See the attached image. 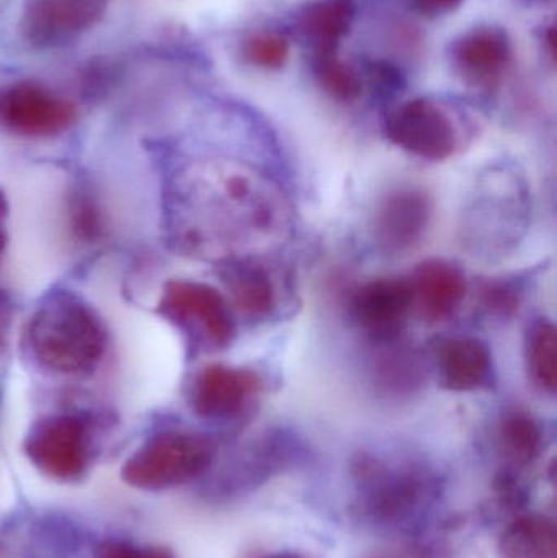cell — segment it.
<instances>
[{"instance_id": "1", "label": "cell", "mask_w": 557, "mask_h": 558, "mask_svg": "<svg viewBox=\"0 0 557 558\" xmlns=\"http://www.w3.org/2000/svg\"><path fill=\"white\" fill-rule=\"evenodd\" d=\"M352 510L366 526L409 533L422 526L441 495L438 472L408 456L360 452L352 461Z\"/></svg>"}, {"instance_id": "2", "label": "cell", "mask_w": 557, "mask_h": 558, "mask_svg": "<svg viewBox=\"0 0 557 558\" xmlns=\"http://www.w3.org/2000/svg\"><path fill=\"white\" fill-rule=\"evenodd\" d=\"M28 347L43 369L59 376H88L107 350V330L97 312L72 291L46 295L28 325Z\"/></svg>"}, {"instance_id": "3", "label": "cell", "mask_w": 557, "mask_h": 558, "mask_svg": "<svg viewBox=\"0 0 557 558\" xmlns=\"http://www.w3.org/2000/svg\"><path fill=\"white\" fill-rule=\"evenodd\" d=\"M215 448L205 436L189 432H162L147 439L123 468V481L140 490H167L205 474Z\"/></svg>"}, {"instance_id": "4", "label": "cell", "mask_w": 557, "mask_h": 558, "mask_svg": "<svg viewBox=\"0 0 557 558\" xmlns=\"http://www.w3.org/2000/svg\"><path fill=\"white\" fill-rule=\"evenodd\" d=\"M159 314L213 350L228 347L235 335L228 302L205 282L190 279L167 282L160 295Z\"/></svg>"}, {"instance_id": "5", "label": "cell", "mask_w": 557, "mask_h": 558, "mask_svg": "<svg viewBox=\"0 0 557 558\" xmlns=\"http://www.w3.org/2000/svg\"><path fill=\"white\" fill-rule=\"evenodd\" d=\"M385 133L399 149L432 162L450 159L461 144L451 114L428 98L399 105L386 120Z\"/></svg>"}, {"instance_id": "6", "label": "cell", "mask_w": 557, "mask_h": 558, "mask_svg": "<svg viewBox=\"0 0 557 558\" xmlns=\"http://www.w3.org/2000/svg\"><path fill=\"white\" fill-rule=\"evenodd\" d=\"M29 461L55 481L71 482L82 477L90 459V435L77 415L45 416L29 429L25 439Z\"/></svg>"}, {"instance_id": "7", "label": "cell", "mask_w": 557, "mask_h": 558, "mask_svg": "<svg viewBox=\"0 0 557 558\" xmlns=\"http://www.w3.org/2000/svg\"><path fill=\"white\" fill-rule=\"evenodd\" d=\"M75 120L74 104L38 82H16L0 92V126L16 136L56 137Z\"/></svg>"}, {"instance_id": "8", "label": "cell", "mask_w": 557, "mask_h": 558, "mask_svg": "<svg viewBox=\"0 0 557 558\" xmlns=\"http://www.w3.org/2000/svg\"><path fill=\"white\" fill-rule=\"evenodd\" d=\"M108 0H25L20 35L35 49H56L81 38L107 12Z\"/></svg>"}, {"instance_id": "9", "label": "cell", "mask_w": 557, "mask_h": 558, "mask_svg": "<svg viewBox=\"0 0 557 558\" xmlns=\"http://www.w3.org/2000/svg\"><path fill=\"white\" fill-rule=\"evenodd\" d=\"M261 390V377L252 371L211 364L199 371L193 380L190 402L196 415L203 418H234Z\"/></svg>"}, {"instance_id": "10", "label": "cell", "mask_w": 557, "mask_h": 558, "mask_svg": "<svg viewBox=\"0 0 557 558\" xmlns=\"http://www.w3.org/2000/svg\"><path fill=\"white\" fill-rule=\"evenodd\" d=\"M450 61L467 84L496 88L512 61L509 35L496 25L470 29L451 45Z\"/></svg>"}, {"instance_id": "11", "label": "cell", "mask_w": 557, "mask_h": 558, "mask_svg": "<svg viewBox=\"0 0 557 558\" xmlns=\"http://www.w3.org/2000/svg\"><path fill=\"white\" fill-rule=\"evenodd\" d=\"M431 219L432 202L424 190H395L376 209V241L392 254L412 251L424 241Z\"/></svg>"}, {"instance_id": "12", "label": "cell", "mask_w": 557, "mask_h": 558, "mask_svg": "<svg viewBox=\"0 0 557 558\" xmlns=\"http://www.w3.org/2000/svg\"><path fill=\"white\" fill-rule=\"evenodd\" d=\"M412 307L414 294L409 279H373L353 295L356 322L379 341H391L398 337Z\"/></svg>"}, {"instance_id": "13", "label": "cell", "mask_w": 557, "mask_h": 558, "mask_svg": "<svg viewBox=\"0 0 557 558\" xmlns=\"http://www.w3.org/2000/svg\"><path fill=\"white\" fill-rule=\"evenodd\" d=\"M434 357L441 386L453 392H473L493 377V354L480 338H441Z\"/></svg>"}, {"instance_id": "14", "label": "cell", "mask_w": 557, "mask_h": 558, "mask_svg": "<svg viewBox=\"0 0 557 558\" xmlns=\"http://www.w3.org/2000/svg\"><path fill=\"white\" fill-rule=\"evenodd\" d=\"M409 282L414 294V304L432 322L450 318L467 298V277L460 267L450 262H425L419 265Z\"/></svg>"}, {"instance_id": "15", "label": "cell", "mask_w": 557, "mask_h": 558, "mask_svg": "<svg viewBox=\"0 0 557 558\" xmlns=\"http://www.w3.org/2000/svg\"><path fill=\"white\" fill-rule=\"evenodd\" d=\"M356 16L355 0H316L301 10L296 32L304 45L319 56L337 54Z\"/></svg>"}, {"instance_id": "16", "label": "cell", "mask_w": 557, "mask_h": 558, "mask_svg": "<svg viewBox=\"0 0 557 558\" xmlns=\"http://www.w3.org/2000/svg\"><path fill=\"white\" fill-rule=\"evenodd\" d=\"M499 558H557L555 521L545 514H522L500 534Z\"/></svg>"}, {"instance_id": "17", "label": "cell", "mask_w": 557, "mask_h": 558, "mask_svg": "<svg viewBox=\"0 0 557 558\" xmlns=\"http://www.w3.org/2000/svg\"><path fill=\"white\" fill-rule=\"evenodd\" d=\"M298 454L300 451L288 438L270 436V438L261 439L257 445L252 446L251 454L239 464L234 482L238 487L235 490L252 492L262 484H267V481L294 464Z\"/></svg>"}, {"instance_id": "18", "label": "cell", "mask_w": 557, "mask_h": 558, "mask_svg": "<svg viewBox=\"0 0 557 558\" xmlns=\"http://www.w3.org/2000/svg\"><path fill=\"white\" fill-rule=\"evenodd\" d=\"M525 363L530 380L543 392L557 389V331L548 318L530 324L525 337Z\"/></svg>"}, {"instance_id": "19", "label": "cell", "mask_w": 557, "mask_h": 558, "mask_svg": "<svg viewBox=\"0 0 557 558\" xmlns=\"http://www.w3.org/2000/svg\"><path fill=\"white\" fill-rule=\"evenodd\" d=\"M229 291L245 317L265 318L277 304V292L267 271L255 265H239L228 275Z\"/></svg>"}, {"instance_id": "20", "label": "cell", "mask_w": 557, "mask_h": 558, "mask_svg": "<svg viewBox=\"0 0 557 558\" xmlns=\"http://www.w3.org/2000/svg\"><path fill=\"white\" fill-rule=\"evenodd\" d=\"M499 442L510 464L525 468L535 462L542 452V426L523 410H510L500 418Z\"/></svg>"}, {"instance_id": "21", "label": "cell", "mask_w": 557, "mask_h": 558, "mask_svg": "<svg viewBox=\"0 0 557 558\" xmlns=\"http://www.w3.org/2000/svg\"><path fill=\"white\" fill-rule=\"evenodd\" d=\"M314 75L320 88L334 100L350 104L362 95V75L337 54L314 58Z\"/></svg>"}, {"instance_id": "22", "label": "cell", "mask_w": 557, "mask_h": 558, "mask_svg": "<svg viewBox=\"0 0 557 558\" xmlns=\"http://www.w3.org/2000/svg\"><path fill=\"white\" fill-rule=\"evenodd\" d=\"M241 52L247 64L265 71H278L290 58V43L281 33L262 29L242 41Z\"/></svg>"}, {"instance_id": "23", "label": "cell", "mask_w": 557, "mask_h": 558, "mask_svg": "<svg viewBox=\"0 0 557 558\" xmlns=\"http://www.w3.org/2000/svg\"><path fill=\"white\" fill-rule=\"evenodd\" d=\"M481 304L491 314L510 317L520 308L522 292L512 282L491 281L481 288Z\"/></svg>"}, {"instance_id": "24", "label": "cell", "mask_w": 557, "mask_h": 558, "mask_svg": "<svg viewBox=\"0 0 557 558\" xmlns=\"http://www.w3.org/2000/svg\"><path fill=\"white\" fill-rule=\"evenodd\" d=\"M97 558H173L164 547H136L126 543H108L98 550Z\"/></svg>"}, {"instance_id": "25", "label": "cell", "mask_w": 557, "mask_h": 558, "mask_svg": "<svg viewBox=\"0 0 557 558\" xmlns=\"http://www.w3.org/2000/svg\"><path fill=\"white\" fill-rule=\"evenodd\" d=\"M415 9L427 16H441L455 12L463 0H412Z\"/></svg>"}, {"instance_id": "26", "label": "cell", "mask_w": 557, "mask_h": 558, "mask_svg": "<svg viewBox=\"0 0 557 558\" xmlns=\"http://www.w3.org/2000/svg\"><path fill=\"white\" fill-rule=\"evenodd\" d=\"M372 558H432L431 549L422 544H404V546L391 547Z\"/></svg>"}, {"instance_id": "27", "label": "cell", "mask_w": 557, "mask_h": 558, "mask_svg": "<svg viewBox=\"0 0 557 558\" xmlns=\"http://www.w3.org/2000/svg\"><path fill=\"white\" fill-rule=\"evenodd\" d=\"M10 324V305L0 292V353L5 347L7 330Z\"/></svg>"}, {"instance_id": "28", "label": "cell", "mask_w": 557, "mask_h": 558, "mask_svg": "<svg viewBox=\"0 0 557 558\" xmlns=\"http://www.w3.org/2000/svg\"><path fill=\"white\" fill-rule=\"evenodd\" d=\"M264 558H304V557H301L300 554H294V553H277V554H271V556H267Z\"/></svg>"}, {"instance_id": "29", "label": "cell", "mask_w": 557, "mask_h": 558, "mask_svg": "<svg viewBox=\"0 0 557 558\" xmlns=\"http://www.w3.org/2000/svg\"><path fill=\"white\" fill-rule=\"evenodd\" d=\"M2 216H3V203H2V199H0V222H2ZM2 242H3L2 228H0V248H2Z\"/></svg>"}, {"instance_id": "30", "label": "cell", "mask_w": 557, "mask_h": 558, "mask_svg": "<svg viewBox=\"0 0 557 558\" xmlns=\"http://www.w3.org/2000/svg\"><path fill=\"white\" fill-rule=\"evenodd\" d=\"M532 2H542V3H545V2H553V0H532Z\"/></svg>"}]
</instances>
